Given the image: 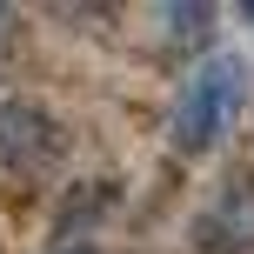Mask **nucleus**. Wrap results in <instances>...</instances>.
Returning <instances> with one entry per match:
<instances>
[{
	"mask_svg": "<svg viewBox=\"0 0 254 254\" xmlns=\"http://www.w3.org/2000/svg\"><path fill=\"white\" fill-rule=\"evenodd\" d=\"M61 154V127L27 101H0V167L7 174H40Z\"/></svg>",
	"mask_w": 254,
	"mask_h": 254,
	"instance_id": "obj_2",
	"label": "nucleus"
},
{
	"mask_svg": "<svg viewBox=\"0 0 254 254\" xmlns=\"http://www.w3.org/2000/svg\"><path fill=\"white\" fill-rule=\"evenodd\" d=\"M67 254H94V248H67Z\"/></svg>",
	"mask_w": 254,
	"mask_h": 254,
	"instance_id": "obj_5",
	"label": "nucleus"
},
{
	"mask_svg": "<svg viewBox=\"0 0 254 254\" xmlns=\"http://www.w3.org/2000/svg\"><path fill=\"white\" fill-rule=\"evenodd\" d=\"M241 101H248V61L241 54H207V61L194 67V80L181 87V101H174V121H167L174 147L181 154H207L234 127Z\"/></svg>",
	"mask_w": 254,
	"mask_h": 254,
	"instance_id": "obj_1",
	"label": "nucleus"
},
{
	"mask_svg": "<svg viewBox=\"0 0 254 254\" xmlns=\"http://www.w3.org/2000/svg\"><path fill=\"white\" fill-rule=\"evenodd\" d=\"M161 20H167L174 40H201V27L214 20V7H161Z\"/></svg>",
	"mask_w": 254,
	"mask_h": 254,
	"instance_id": "obj_4",
	"label": "nucleus"
},
{
	"mask_svg": "<svg viewBox=\"0 0 254 254\" xmlns=\"http://www.w3.org/2000/svg\"><path fill=\"white\" fill-rule=\"evenodd\" d=\"M201 248L207 254H254V181L221 188V201L201 214Z\"/></svg>",
	"mask_w": 254,
	"mask_h": 254,
	"instance_id": "obj_3",
	"label": "nucleus"
}]
</instances>
